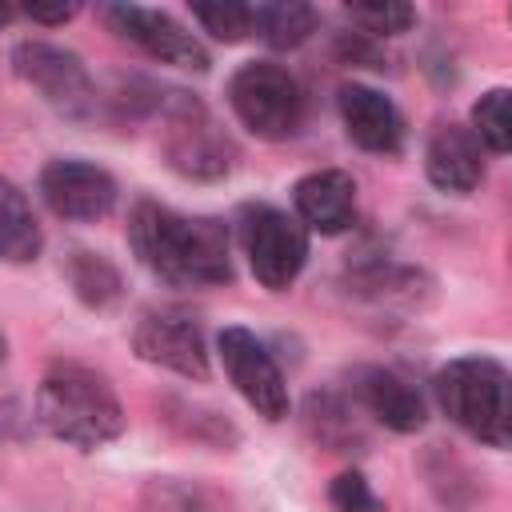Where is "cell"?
Listing matches in <instances>:
<instances>
[{
  "instance_id": "6da1fadb",
  "label": "cell",
  "mask_w": 512,
  "mask_h": 512,
  "mask_svg": "<svg viewBox=\"0 0 512 512\" xmlns=\"http://www.w3.org/2000/svg\"><path fill=\"white\" fill-rule=\"evenodd\" d=\"M132 248L148 272H156L168 284L180 288H208L224 284L232 276L228 260V236L216 220L204 216H180L164 204H136L128 224Z\"/></svg>"
},
{
  "instance_id": "7a4b0ae2",
  "label": "cell",
  "mask_w": 512,
  "mask_h": 512,
  "mask_svg": "<svg viewBox=\"0 0 512 512\" xmlns=\"http://www.w3.org/2000/svg\"><path fill=\"white\" fill-rule=\"evenodd\" d=\"M36 420L72 448H104L124 432V408L104 376L84 364H52L36 388Z\"/></svg>"
},
{
  "instance_id": "3957f363",
  "label": "cell",
  "mask_w": 512,
  "mask_h": 512,
  "mask_svg": "<svg viewBox=\"0 0 512 512\" xmlns=\"http://www.w3.org/2000/svg\"><path fill=\"white\" fill-rule=\"evenodd\" d=\"M440 408L472 440L504 448L512 444V372L484 356H464L436 376Z\"/></svg>"
},
{
  "instance_id": "277c9868",
  "label": "cell",
  "mask_w": 512,
  "mask_h": 512,
  "mask_svg": "<svg viewBox=\"0 0 512 512\" xmlns=\"http://www.w3.org/2000/svg\"><path fill=\"white\" fill-rule=\"evenodd\" d=\"M228 100L236 120L260 140H288L304 120V92L296 76L268 60L244 64L228 84Z\"/></svg>"
},
{
  "instance_id": "5b68a950",
  "label": "cell",
  "mask_w": 512,
  "mask_h": 512,
  "mask_svg": "<svg viewBox=\"0 0 512 512\" xmlns=\"http://www.w3.org/2000/svg\"><path fill=\"white\" fill-rule=\"evenodd\" d=\"M240 236H244L248 268L268 292H284L300 276V268L308 260V232L296 216H288L272 204H252V208H244Z\"/></svg>"
},
{
  "instance_id": "8992f818",
  "label": "cell",
  "mask_w": 512,
  "mask_h": 512,
  "mask_svg": "<svg viewBox=\"0 0 512 512\" xmlns=\"http://www.w3.org/2000/svg\"><path fill=\"white\" fill-rule=\"evenodd\" d=\"M220 360L236 392L264 416V420H284L288 416V384L272 360V352L248 332V328H224L220 340Z\"/></svg>"
},
{
  "instance_id": "52a82bcc",
  "label": "cell",
  "mask_w": 512,
  "mask_h": 512,
  "mask_svg": "<svg viewBox=\"0 0 512 512\" xmlns=\"http://www.w3.org/2000/svg\"><path fill=\"white\" fill-rule=\"evenodd\" d=\"M12 64H16V76L24 84H32L52 108L68 112V116H84L88 104H92V80L84 72V64L56 48V44H40V40H28L12 52Z\"/></svg>"
},
{
  "instance_id": "ba28073f",
  "label": "cell",
  "mask_w": 512,
  "mask_h": 512,
  "mask_svg": "<svg viewBox=\"0 0 512 512\" xmlns=\"http://www.w3.org/2000/svg\"><path fill=\"white\" fill-rule=\"evenodd\" d=\"M132 348H136L140 360L160 364V368H168L176 376H188V380H204L208 376L204 332L184 312H148L132 332Z\"/></svg>"
},
{
  "instance_id": "9c48e42d",
  "label": "cell",
  "mask_w": 512,
  "mask_h": 512,
  "mask_svg": "<svg viewBox=\"0 0 512 512\" xmlns=\"http://www.w3.org/2000/svg\"><path fill=\"white\" fill-rule=\"evenodd\" d=\"M40 196L64 220H100L116 204V180L88 160H52L40 172Z\"/></svg>"
},
{
  "instance_id": "30bf717a",
  "label": "cell",
  "mask_w": 512,
  "mask_h": 512,
  "mask_svg": "<svg viewBox=\"0 0 512 512\" xmlns=\"http://www.w3.org/2000/svg\"><path fill=\"white\" fill-rule=\"evenodd\" d=\"M112 24H116V32L124 40H132L136 48H144L160 64L192 68V72H204L208 68V52L200 48V40H192V32H184L172 16H164L156 8H140V4L120 0L112 8Z\"/></svg>"
},
{
  "instance_id": "8fae6325",
  "label": "cell",
  "mask_w": 512,
  "mask_h": 512,
  "mask_svg": "<svg viewBox=\"0 0 512 512\" xmlns=\"http://www.w3.org/2000/svg\"><path fill=\"white\" fill-rule=\"evenodd\" d=\"M340 120L364 152L396 156L404 144V120H400L396 104L368 84H344L340 88Z\"/></svg>"
},
{
  "instance_id": "7c38bea8",
  "label": "cell",
  "mask_w": 512,
  "mask_h": 512,
  "mask_svg": "<svg viewBox=\"0 0 512 512\" xmlns=\"http://www.w3.org/2000/svg\"><path fill=\"white\" fill-rule=\"evenodd\" d=\"M352 392H356L360 408L392 432H416L428 420L424 396L404 376H396L392 368H360L352 376Z\"/></svg>"
},
{
  "instance_id": "4fadbf2b",
  "label": "cell",
  "mask_w": 512,
  "mask_h": 512,
  "mask_svg": "<svg viewBox=\"0 0 512 512\" xmlns=\"http://www.w3.org/2000/svg\"><path fill=\"white\" fill-rule=\"evenodd\" d=\"M292 204L308 228L336 236L356 220V184L340 168H320V172H308L304 180H296Z\"/></svg>"
},
{
  "instance_id": "5bb4252c",
  "label": "cell",
  "mask_w": 512,
  "mask_h": 512,
  "mask_svg": "<svg viewBox=\"0 0 512 512\" xmlns=\"http://www.w3.org/2000/svg\"><path fill=\"white\" fill-rule=\"evenodd\" d=\"M168 156L180 172L188 176H220L228 172V140L216 132V124L196 108V104H184L180 116H172V136H168Z\"/></svg>"
},
{
  "instance_id": "9a60e30c",
  "label": "cell",
  "mask_w": 512,
  "mask_h": 512,
  "mask_svg": "<svg viewBox=\"0 0 512 512\" xmlns=\"http://www.w3.org/2000/svg\"><path fill=\"white\" fill-rule=\"evenodd\" d=\"M424 164H428V180L440 192H456V196L472 192L480 184V176H484L480 140H476V132L460 128V124H448V128H440L432 136Z\"/></svg>"
},
{
  "instance_id": "2e32d148",
  "label": "cell",
  "mask_w": 512,
  "mask_h": 512,
  "mask_svg": "<svg viewBox=\"0 0 512 512\" xmlns=\"http://www.w3.org/2000/svg\"><path fill=\"white\" fill-rule=\"evenodd\" d=\"M40 244H44V236H40L28 196L8 176H0V260L28 264L40 256Z\"/></svg>"
},
{
  "instance_id": "e0dca14e",
  "label": "cell",
  "mask_w": 512,
  "mask_h": 512,
  "mask_svg": "<svg viewBox=\"0 0 512 512\" xmlns=\"http://www.w3.org/2000/svg\"><path fill=\"white\" fill-rule=\"evenodd\" d=\"M252 24L272 48H296L316 32V8L312 0H260Z\"/></svg>"
},
{
  "instance_id": "ac0fdd59",
  "label": "cell",
  "mask_w": 512,
  "mask_h": 512,
  "mask_svg": "<svg viewBox=\"0 0 512 512\" xmlns=\"http://www.w3.org/2000/svg\"><path fill=\"white\" fill-rule=\"evenodd\" d=\"M68 280H72L76 296L92 308H104L120 296V272L96 252H76L72 264H68Z\"/></svg>"
},
{
  "instance_id": "d6986e66",
  "label": "cell",
  "mask_w": 512,
  "mask_h": 512,
  "mask_svg": "<svg viewBox=\"0 0 512 512\" xmlns=\"http://www.w3.org/2000/svg\"><path fill=\"white\" fill-rule=\"evenodd\" d=\"M472 132L492 152H512V92L492 88L472 108Z\"/></svg>"
},
{
  "instance_id": "ffe728a7",
  "label": "cell",
  "mask_w": 512,
  "mask_h": 512,
  "mask_svg": "<svg viewBox=\"0 0 512 512\" xmlns=\"http://www.w3.org/2000/svg\"><path fill=\"white\" fill-rule=\"evenodd\" d=\"M200 28L224 44H236L252 32V4L248 0H184Z\"/></svg>"
},
{
  "instance_id": "44dd1931",
  "label": "cell",
  "mask_w": 512,
  "mask_h": 512,
  "mask_svg": "<svg viewBox=\"0 0 512 512\" xmlns=\"http://www.w3.org/2000/svg\"><path fill=\"white\" fill-rule=\"evenodd\" d=\"M344 8L360 28L376 36H400L416 24L412 0H344Z\"/></svg>"
},
{
  "instance_id": "7402d4cb",
  "label": "cell",
  "mask_w": 512,
  "mask_h": 512,
  "mask_svg": "<svg viewBox=\"0 0 512 512\" xmlns=\"http://www.w3.org/2000/svg\"><path fill=\"white\" fill-rule=\"evenodd\" d=\"M140 512H212L208 500L180 480H148L140 492Z\"/></svg>"
},
{
  "instance_id": "603a6c76",
  "label": "cell",
  "mask_w": 512,
  "mask_h": 512,
  "mask_svg": "<svg viewBox=\"0 0 512 512\" xmlns=\"http://www.w3.org/2000/svg\"><path fill=\"white\" fill-rule=\"evenodd\" d=\"M328 500L336 512H384V504L376 500V492L360 472H340L328 488Z\"/></svg>"
},
{
  "instance_id": "cb8c5ba5",
  "label": "cell",
  "mask_w": 512,
  "mask_h": 512,
  "mask_svg": "<svg viewBox=\"0 0 512 512\" xmlns=\"http://www.w3.org/2000/svg\"><path fill=\"white\" fill-rule=\"evenodd\" d=\"M84 0H24V12L36 24H68Z\"/></svg>"
},
{
  "instance_id": "d4e9b609",
  "label": "cell",
  "mask_w": 512,
  "mask_h": 512,
  "mask_svg": "<svg viewBox=\"0 0 512 512\" xmlns=\"http://www.w3.org/2000/svg\"><path fill=\"white\" fill-rule=\"evenodd\" d=\"M12 20V0H0V28Z\"/></svg>"
},
{
  "instance_id": "484cf974",
  "label": "cell",
  "mask_w": 512,
  "mask_h": 512,
  "mask_svg": "<svg viewBox=\"0 0 512 512\" xmlns=\"http://www.w3.org/2000/svg\"><path fill=\"white\" fill-rule=\"evenodd\" d=\"M0 360H4V336H0Z\"/></svg>"
}]
</instances>
